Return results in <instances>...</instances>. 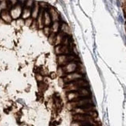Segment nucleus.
<instances>
[{"label":"nucleus","mask_w":126,"mask_h":126,"mask_svg":"<svg viewBox=\"0 0 126 126\" xmlns=\"http://www.w3.org/2000/svg\"><path fill=\"white\" fill-rule=\"evenodd\" d=\"M125 27H126V24H125Z\"/></svg>","instance_id":"nucleus-16"},{"label":"nucleus","mask_w":126,"mask_h":126,"mask_svg":"<svg viewBox=\"0 0 126 126\" xmlns=\"http://www.w3.org/2000/svg\"><path fill=\"white\" fill-rule=\"evenodd\" d=\"M60 27H61V23L60 21H56V22H53L51 24L50 27V30L52 32H57L60 30Z\"/></svg>","instance_id":"nucleus-7"},{"label":"nucleus","mask_w":126,"mask_h":126,"mask_svg":"<svg viewBox=\"0 0 126 126\" xmlns=\"http://www.w3.org/2000/svg\"><path fill=\"white\" fill-rule=\"evenodd\" d=\"M116 3H117V5H118V7H120V6H121V2H120V0H117Z\"/></svg>","instance_id":"nucleus-13"},{"label":"nucleus","mask_w":126,"mask_h":126,"mask_svg":"<svg viewBox=\"0 0 126 126\" xmlns=\"http://www.w3.org/2000/svg\"><path fill=\"white\" fill-rule=\"evenodd\" d=\"M60 30H61V32L63 33L66 34H68L70 32V27L68 26L67 24H66L65 23H61V27H60Z\"/></svg>","instance_id":"nucleus-9"},{"label":"nucleus","mask_w":126,"mask_h":126,"mask_svg":"<svg viewBox=\"0 0 126 126\" xmlns=\"http://www.w3.org/2000/svg\"><path fill=\"white\" fill-rule=\"evenodd\" d=\"M43 23H44L45 26H50L53 23L51 16H50V13H49L47 9L43 10Z\"/></svg>","instance_id":"nucleus-3"},{"label":"nucleus","mask_w":126,"mask_h":126,"mask_svg":"<svg viewBox=\"0 0 126 126\" xmlns=\"http://www.w3.org/2000/svg\"><path fill=\"white\" fill-rule=\"evenodd\" d=\"M110 2H113V0H110Z\"/></svg>","instance_id":"nucleus-15"},{"label":"nucleus","mask_w":126,"mask_h":126,"mask_svg":"<svg viewBox=\"0 0 126 126\" xmlns=\"http://www.w3.org/2000/svg\"><path fill=\"white\" fill-rule=\"evenodd\" d=\"M40 5L37 2H34L33 6L31 9V16L33 19H37L38 16L40 14Z\"/></svg>","instance_id":"nucleus-5"},{"label":"nucleus","mask_w":126,"mask_h":126,"mask_svg":"<svg viewBox=\"0 0 126 126\" xmlns=\"http://www.w3.org/2000/svg\"><path fill=\"white\" fill-rule=\"evenodd\" d=\"M124 10H125V13H126V3H125V6H124Z\"/></svg>","instance_id":"nucleus-14"},{"label":"nucleus","mask_w":126,"mask_h":126,"mask_svg":"<svg viewBox=\"0 0 126 126\" xmlns=\"http://www.w3.org/2000/svg\"><path fill=\"white\" fill-rule=\"evenodd\" d=\"M31 16V9L25 7L22 11V17L23 19H28Z\"/></svg>","instance_id":"nucleus-8"},{"label":"nucleus","mask_w":126,"mask_h":126,"mask_svg":"<svg viewBox=\"0 0 126 126\" xmlns=\"http://www.w3.org/2000/svg\"><path fill=\"white\" fill-rule=\"evenodd\" d=\"M22 11H23V9H22L21 5H15V6L12 9H11L10 15H11V16H12V18L17 19L22 15Z\"/></svg>","instance_id":"nucleus-2"},{"label":"nucleus","mask_w":126,"mask_h":126,"mask_svg":"<svg viewBox=\"0 0 126 126\" xmlns=\"http://www.w3.org/2000/svg\"><path fill=\"white\" fill-rule=\"evenodd\" d=\"M8 8V4L6 1H2L0 2V11L6 10Z\"/></svg>","instance_id":"nucleus-10"},{"label":"nucleus","mask_w":126,"mask_h":126,"mask_svg":"<svg viewBox=\"0 0 126 126\" xmlns=\"http://www.w3.org/2000/svg\"><path fill=\"white\" fill-rule=\"evenodd\" d=\"M2 19L6 22V23H9V22L12 20V16L10 15V13H9L7 10H4L2 11Z\"/></svg>","instance_id":"nucleus-6"},{"label":"nucleus","mask_w":126,"mask_h":126,"mask_svg":"<svg viewBox=\"0 0 126 126\" xmlns=\"http://www.w3.org/2000/svg\"><path fill=\"white\" fill-rule=\"evenodd\" d=\"M118 21H119L121 23H124V19H123V17H122V15H119V16H118Z\"/></svg>","instance_id":"nucleus-12"},{"label":"nucleus","mask_w":126,"mask_h":126,"mask_svg":"<svg viewBox=\"0 0 126 126\" xmlns=\"http://www.w3.org/2000/svg\"><path fill=\"white\" fill-rule=\"evenodd\" d=\"M78 66L77 63L74 62H70L63 66V70L65 74H70V73H74V71L78 69Z\"/></svg>","instance_id":"nucleus-1"},{"label":"nucleus","mask_w":126,"mask_h":126,"mask_svg":"<svg viewBox=\"0 0 126 126\" xmlns=\"http://www.w3.org/2000/svg\"><path fill=\"white\" fill-rule=\"evenodd\" d=\"M49 13H50L51 19L53 22H56V21H60V19H61V16H60V14L57 11L53 9V7H50L49 9H47Z\"/></svg>","instance_id":"nucleus-4"},{"label":"nucleus","mask_w":126,"mask_h":126,"mask_svg":"<svg viewBox=\"0 0 126 126\" xmlns=\"http://www.w3.org/2000/svg\"><path fill=\"white\" fill-rule=\"evenodd\" d=\"M32 23H33V21H32V19H30V18L26 19V25L28 26H30Z\"/></svg>","instance_id":"nucleus-11"}]
</instances>
